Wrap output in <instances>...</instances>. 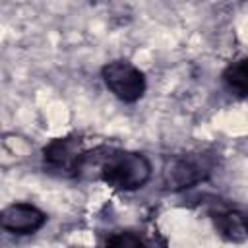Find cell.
Masks as SVG:
<instances>
[{"instance_id":"obj_4","label":"cell","mask_w":248,"mask_h":248,"mask_svg":"<svg viewBox=\"0 0 248 248\" xmlns=\"http://www.w3.org/2000/svg\"><path fill=\"white\" fill-rule=\"evenodd\" d=\"M43 155H45V163L50 169L66 174H78L85 153H81L79 141L76 138H58L45 147Z\"/></svg>"},{"instance_id":"obj_6","label":"cell","mask_w":248,"mask_h":248,"mask_svg":"<svg viewBox=\"0 0 248 248\" xmlns=\"http://www.w3.org/2000/svg\"><path fill=\"white\" fill-rule=\"evenodd\" d=\"M213 223L219 234L231 242L248 240V219L232 209H223L213 213Z\"/></svg>"},{"instance_id":"obj_8","label":"cell","mask_w":248,"mask_h":248,"mask_svg":"<svg viewBox=\"0 0 248 248\" xmlns=\"http://www.w3.org/2000/svg\"><path fill=\"white\" fill-rule=\"evenodd\" d=\"M105 248H145V244L134 232H116L108 238Z\"/></svg>"},{"instance_id":"obj_3","label":"cell","mask_w":248,"mask_h":248,"mask_svg":"<svg viewBox=\"0 0 248 248\" xmlns=\"http://www.w3.org/2000/svg\"><path fill=\"white\" fill-rule=\"evenodd\" d=\"M207 172H209V163L205 161V157L184 155L170 161V165L165 169V184L172 190L188 188L198 184L202 178H205Z\"/></svg>"},{"instance_id":"obj_5","label":"cell","mask_w":248,"mask_h":248,"mask_svg":"<svg viewBox=\"0 0 248 248\" xmlns=\"http://www.w3.org/2000/svg\"><path fill=\"white\" fill-rule=\"evenodd\" d=\"M0 221H2V227L10 232L31 234L45 225L46 215L31 203H12L2 211Z\"/></svg>"},{"instance_id":"obj_7","label":"cell","mask_w":248,"mask_h":248,"mask_svg":"<svg viewBox=\"0 0 248 248\" xmlns=\"http://www.w3.org/2000/svg\"><path fill=\"white\" fill-rule=\"evenodd\" d=\"M223 79L234 95L248 99V58L236 60L227 66V70L223 72Z\"/></svg>"},{"instance_id":"obj_1","label":"cell","mask_w":248,"mask_h":248,"mask_svg":"<svg viewBox=\"0 0 248 248\" xmlns=\"http://www.w3.org/2000/svg\"><path fill=\"white\" fill-rule=\"evenodd\" d=\"M101 178L116 190L141 188L151 176V165L145 155L134 151H110L99 165Z\"/></svg>"},{"instance_id":"obj_2","label":"cell","mask_w":248,"mask_h":248,"mask_svg":"<svg viewBox=\"0 0 248 248\" xmlns=\"http://www.w3.org/2000/svg\"><path fill=\"white\" fill-rule=\"evenodd\" d=\"M103 79L107 87L124 103L138 101L145 91L143 74L126 60H116L107 64L103 68Z\"/></svg>"}]
</instances>
